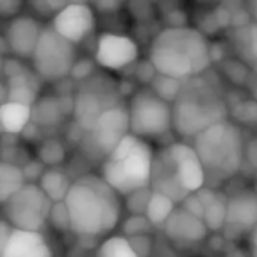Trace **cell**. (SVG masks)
I'll return each instance as SVG.
<instances>
[{"label":"cell","instance_id":"obj_1","mask_svg":"<svg viewBox=\"0 0 257 257\" xmlns=\"http://www.w3.org/2000/svg\"><path fill=\"white\" fill-rule=\"evenodd\" d=\"M212 62L208 38L190 26H169L157 33L149 48V63L158 75L178 81L200 77Z\"/></svg>","mask_w":257,"mask_h":257},{"label":"cell","instance_id":"obj_2","mask_svg":"<svg viewBox=\"0 0 257 257\" xmlns=\"http://www.w3.org/2000/svg\"><path fill=\"white\" fill-rule=\"evenodd\" d=\"M63 203L71 232L81 238L105 236L120 221V196L96 175H84L74 181Z\"/></svg>","mask_w":257,"mask_h":257},{"label":"cell","instance_id":"obj_3","mask_svg":"<svg viewBox=\"0 0 257 257\" xmlns=\"http://www.w3.org/2000/svg\"><path fill=\"white\" fill-rule=\"evenodd\" d=\"M227 120V108L217 90L203 78L182 81L172 102V130L181 137L194 139L209 126Z\"/></svg>","mask_w":257,"mask_h":257},{"label":"cell","instance_id":"obj_4","mask_svg":"<svg viewBox=\"0 0 257 257\" xmlns=\"http://www.w3.org/2000/svg\"><path fill=\"white\" fill-rule=\"evenodd\" d=\"M154 151L146 140L128 134L102 161L101 178L120 197L151 188Z\"/></svg>","mask_w":257,"mask_h":257},{"label":"cell","instance_id":"obj_5","mask_svg":"<svg viewBox=\"0 0 257 257\" xmlns=\"http://www.w3.org/2000/svg\"><path fill=\"white\" fill-rule=\"evenodd\" d=\"M194 140V151L205 170L206 181H226L235 176L245 157L242 131L230 120L215 123Z\"/></svg>","mask_w":257,"mask_h":257},{"label":"cell","instance_id":"obj_6","mask_svg":"<svg viewBox=\"0 0 257 257\" xmlns=\"http://www.w3.org/2000/svg\"><path fill=\"white\" fill-rule=\"evenodd\" d=\"M130 134L142 139H160L172 131V104L161 99L151 87L137 90L126 107Z\"/></svg>","mask_w":257,"mask_h":257},{"label":"cell","instance_id":"obj_7","mask_svg":"<svg viewBox=\"0 0 257 257\" xmlns=\"http://www.w3.org/2000/svg\"><path fill=\"white\" fill-rule=\"evenodd\" d=\"M30 60L38 78L54 83L69 77L77 59L74 45L62 38L51 26H45Z\"/></svg>","mask_w":257,"mask_h":257},{"label":"cell","instance_id":"obj_8","mask_svg":"<svg viewBox=\"0 0 257 257\" xmlns=\"http://www.w3.org/2000/svg\"><path fill=\"white\" fill-rule=\"evenodd\" d=\"M53 203L36 184H26L5 205V220L15 230L41 232L48 223Z\"/></svg>","mask_w":257,"mask_h":257},{"label":"cell","instance_id":"obj_9","mask_svg":"<svg viewBox=\"0 0 257 257\" xmlns=\"http://www.w3.org/2000/svg\"><path fill=\"white\" fill-rule=\"evenodd\" d=\"M130 134V120L125 105L116 104L107 108L93 128L83 136V146L89 157L104 161L108 154Z\"/></svg>","mask_w":257,"mask_h":257},{"label":"cell","instance_id":"obj_10","mask_svg":"<svg viewBox=\"0 0 257 257\" xmlns=\"http://www.w3.org/2000/svg\"><path fill=\"white\" fill-rule=\"evenodd\" d=\"M163 161L185 194L190 196L205 188L206 175L193 146L182 142L172 143L164 151Z\"/></svg>","mask_w":257,"mask_h":257},{"label":"cell","instance_id":"obj_11","mask_svg":"<svg viewBox=\"0 0 257 257\" xmlns=\"http://www.w3.org/2000/svg\"><path fill=\"white\" fill-rule=\"evenodd\" d=\"M137 42L123 33L105 32L96 41L95 63L108 71H122L137 62Z\"/></svg>","mask_w":257,"mask_h":257},{"label":"cell","instance_id":"obj_12","mask_svg":"<svg viewBox=\"0 0 257 257\" xmlns=\"http://www.w3.org/2000/svg\"><path fill=\"white\" fill-rule=\"evenodd\" d=\"M51 27L68 42H83L95 29V9L89 3H66L54 17Z\"/></svg>","mask_w":257,"mask_h":257},{"label":"cell","instance_id":"obj_13","mask_svg":"<svg viewBox=\"0 0 257 257\" xmlns=\"http://www.w3.org/2000/svg\"><path fill=\"white\" fill-rule=\"evenodd\" d=\"M44 26L30 15H18L11 20L5 32L6 48L17 59H30L41 38Z\"/></svg>","mask_w":257,"mask_h":257},{"label":"cell","instance_id":"obj_14","mask_svg":"<svg viewBox=\"0 0 257 257\" xmlns=\"http://www.w3.org/2000/svg\"><path fill=\"white\" fill-rule=\"evenodd\" d=\"M163 227L166 236L179 247H191L200 244L209 233L203 220L184 209L182 206H176Z\"/></svg>","mask_w":257,"mask_h":257},{"label":"cell","instance_id":"obj_15","mask_svg":"<svg viewBox=\"0 0 257 257\" xmlns=\"http://www.w3.org/2000/svg\"><path fill=\"white\" fill-rule=\"evenodd\" d=\"M226 224L239 230H253L257 226V193L239 191L227 199ZM224 224V226H226Z\"/></svg>","mask_w":257,"mask_h":257},{"label":"cell","instance_id":"obj_16","mask_svg":"<svg viewBox=\"0 0 257 257\" xmlns=\"http://www.w3.org/2000/svg\"><path fill=\"white\" fill-rule=\"evenodd\" d=\"M2 257H53V250L41 232H12Z\"/></svg>","mask_w":257,"mask_h":257},{"label":"cell","instance_id":"obj_17","mask_svg":"<svg viewBox=\"0 0 257 257\" xmlns=\"http://www.w3.org/2000/svg\"><path fill=\"white\" fill-rule=\"evenodd\" d=\"M110 108L102 102V98L93 90H80L74 98V120L83 133L93 128L99 116Z\"/></svg>","mask_w":257,"mask_h":257},{"label":"cell","instance_id":"obj_18","mask_svg":"<svg viewBox=\"0 0 257 257\" xmlns=\"http://www.w3.org/2000/svg\"><path fill=\"white\" fill-rule=\"evenodd\" d=\"M202 205V220L206 224L208 230H220L226 224V211H227V197L223 193L202 188L194 193Z\"/></svg>","mask_w":257,"mask_h":257},{"label":"cell","instance_id":"obj_19","mask_svg":"<svg viewBox=\"0 0 257 257\" xmlns=\"http://www.w3.org/2000/svg\"><path fill=\"white\" fill-rule=\"evenodd\" d=\"M8 87V101L21 104L26 107H33V104L38 101V75L30 71H23L6 81Z\"/></svg>","mask_w":257,"mask_h":257},{"label":"cell","instance_id":"obj_20","mask_svg":"<svg viewBox=\"0 0 257 257\" xmlns=\"http://www.w3.org/2000/svg\"><path fill=\"white\" fill-rule=\"evenodd\" d=\"M36 185L41 188V191L48 197L51 203H62L65 202L72 187V181L60 169H45L44 175L41 176Z\"/></svg>","mask_w":257,"mask_h":257},{"label":"cell","instance_id":"obj_21","mask_svg":"<svg viewBox=\"0 0 257 257\" xmlns=\"http://www.w3.org/2000/svg\"><path fill=\"white\" fill-rule=\"evenodd\" d=\"M32 122V107L9 102L0 105V126L9 134H20Z\"/></svg>","mask_w":257,"mask_h":257},{"label":"cell","instance_id":"obj_22","mask_svg":"<svg viewBox=\"0 0 257 257\" xmlns=\"http://www.w3.org/2000/svg\"><path fill=\"white\" fill-rule=\"evenodd\" d=\"M65 116L59 96L38 98L32 107V122L39 126H56Z\"/></svg>","mask_w":257,"mask_h":257},{"label":"cell","instance_id":"obj_23","mask_svg":"<svg viewBox=\"0 0 257 257\" xmlns=\"http://www.w3.org/2000/svg\"><path fill=\"white\" fill-rule=\"evenodd\" d=\"M26 185L21 167L0 160V205H5L17 191Z\"/></svg>","mask_w":257,"mask_h":257},{"label":"cell","instance_id":"obj_24","mask_svg":"<svg viewBox=\"0 0 257 257\" xmlns=\"http://www.w3.org/2000/svg\"><path fill=\"white\" fill-rule=\"evenodd\" d=\"M175 209H176V203L170 197L152 191L146 206L145 217L151 223V226H164Z\"/></svg>","mask_w":257,"mask_h":257},{"label":"cell","instance_id":"obj_25","mask_svg":"<svg viewBox=\"0 0 257 257\" xmlns=\"http://www.w3.org/2000/svg\"><path fill=\"white\" fill-rule=\"evenodd\" d=\"M95 257H139L134 248L131 247L128 238L123 235H111L105 238L98 250Z\"/></svg>","mask_w":257,"mask_h":257},{"label":"cell","instance_id":"obj_26","mask_svg":"<svg viewBox=\"0 0 257 257\" xmlns=\"http://www.w3.org/2000/svg\"><path fill=\"white\" fill-rule=\"evenodd\" d=\"M38 155H39V161L44 166H48L50 169H57V166L63 163L66 152H65L63 145L59 140L51 139L41 145Z\"/></svg>","mask_w":257,"mask_h":257},{"label":"cell","instance_id":"obj_27","mask_svg":"<svg viewBox=\"0 0 257 257\" xmlns=\"http://www.w3.org/2000/svg\"><path fill=\"white\" fill-rule=\"evenodd\" d=\"M181 86H182V81H178V80H173V78H169V77H164V75H155V78L152 80V86L151 89L164 101H167L169 104H172L179 90H181Z\"/></svg>","mask_w":257,"mask_h":257},{"label":"cell","instance_id":"obj_28","mask_svg":"<svg viewBox=\"0 0 257 257\" xmlns=\"http://www.w3.org/2000/svg\"><path fill=\"white\" fill-rule=\"evenodd\" d=\"M151 193H152L151 188H143L125 197V205H126V209L131 212V215H145Z\"/></svg>","mask_w":257,"mask_h":257},{"label":"cell","instance_id":"obj_29","mask_svg":"<svg viewBox=\"0 0 257 257\" xmlns=\"http://www.w3.org/2000/svg\"><path fill=\"white\" fill-rule=\"evenodd\" d=\"M151 223L146 220L145 215H130L123 221V236L125 238H134L148 235L151 229Z\"/></svg>","mask_w":257,"mask_h":257},{"label":"cell","instance_id":"obj_30","mask_svg":"<svg viewBox=\"0 0 257 257\" xmlns=\"http://www.w3.org/2000/svg\"><path fill=\"white\" fill-rule=\"evenodd\" d=\"M48 223L59 232H71V223H69V215L65 203H53L50 215H48Z\"/></svg>","mask_w":257,"mask_h":257},{"label":"cell","instance_id":"obj_31","mask_svg":"<svg viewBox=\"0 0 257 257\" xmlns=\"http://www.w3.org/2000/svg\"><path fill=\"white\" fill-rule=\"evenodd\" d=\"M95 62L90 59H78L75 60L69 77L75 78V80H87L89 77L93 75L95 72Z\"/></svg>","mask_w":257,"mask_h":257},{"label":"cell","instance_id":"obj_32","mask_svg":"<svg viewBox=\"0 0 257 257\" xmlns=\"http://www.w3.org/2000/svg\"><path fill=\"white\" fill-rule=\"evenodd\" d=\"M65 5H66V2H51V0H36V2H30V6L33 9H36L44 17H54Z\"/></svg>","mask_w":257,"mask_h":257},{"label":"cell","instance_id":"obj_33","mask_svg":"<svg viewBox=\"0 0 257 257\" xmlns=\"http://www.w3.org/2000/svg\"><path fill=\"white\" fill-rule=\"evenodd\" d=\"M131 247L134 248V251L137 253L139 257H148L152 251V239L149 238V235H142V236H134V238H128Z\"/></svg>","mask_w":257,"mask_h":257},{"label":"cell","instance_id":"obj_34","mask_svg":"<svg viewBox=\"0 0 257 257\" xmlns=\"http://www.w3.org/2000/svg\"><path fill=\"white\" fill-rule=\"evenodd\" d=\"M23 6H24V3L18 2V0H0V17L2 18H15V17H18Z\"/></svg>","mask_w":257,"mask_h":257},{"label":"cell","instance_id":"obj_35","mask_svg":"<svg viewBox=\"0 0 257 257\" xmlns=\"http://www.w3.org/2000/svg\"><path fill=\"white\" fill-rule=\"evenodd\" d=\"M12 232H14V227L6 220H0V257L5 251V247H6Z\"/></svg>","mask_w":257,"mask_h":257},{"label":"cell","instance_id":"obj_36","mask_svg":"<svg viewBox=\"0 0 257 257\" xmlns=\"http://www.w3.org/2000/svg\"><path fill=\"white\" fill-rule=\"evenodd\" d=\"M92 8H95L101 14H113V12H116L117 9L122 8V3L116 2V0H108V2L102 0V2H96Z\"/></svg>","mask_w":257,"mask_h":257},{"label":"cell","instance_id":"obj_37","mask_svg":"<svg viewBox=\"0 0 257 257\" xmlns=\"http://www.w3.org/2000/svg\"><path fill=\"white\" fill-rule=\"evenodd\" d=\"M248 36H250V38H248V41H250V48H251L253 54L256 56L257 59V23L250 27Z\"/></svg>","mask_w":257,"mask_h":257},{"label":"cell","instance_id":"obj_38","mask_svg":"<svg viewBox=\"0 0 257 257\" xmlns=\"http://www.w3.org/2000/svg\"><path fill=\"white\" fill-rule=\"evenodd\" d=\"M248 248H250L251 257H257V226L250 232V236H248Z\"/></svg>","mask_w":257,"mask_h":257},{"label":"cell","instance_id":"obj_39","mask_svg":"<svg viewBox=\"0 0 257 257\" xmlns=\"http://www.w3.org/2000/svg\"><path fill=\"white\" fill-rule=\"evenodd\" d=\"M8 101V87L6 84L0 83V105Z\"/></svg>","mask_w":257,"mask_h":257},{"label":"cell","instance_id":"obj_40","mask_svg":"<svg viewBox=\"0 0 257 257\" xmlns=\"http://www.w3.org/2000/svg\"><path fill=\"white\" fill-rule=\"evenodd\" d=\"M253 14L256 15V18H257V2L256 3H253Z\"/></svg>","mask_w":257,"mask_h":257},{"label":"cell","instance_id":"obj_41","mask_svg":"<svg viewBox=\"0 0 257 257\" xmlns=\"http://www.w3.org/2000/svg\"><path fill=\"white\" fill-rule=\"evenodd\" d=\"M2 65H3V57L0 56V72H2Z\"/></svg>","mask_w":257,"mask_h":257},{"label":"cell","instance_id":"obj_42","mask_svg":"<svg viewBox=\"0 0 257 257\" xmlns=\"http://www.w3.org/2000/svg\"><path fill=\"white\" fill-rule=\"evenodd\" d=\"M256 72H257V59H256Z\"/></svg>","mask_w":257,"mask_h":257}]
</instances>
